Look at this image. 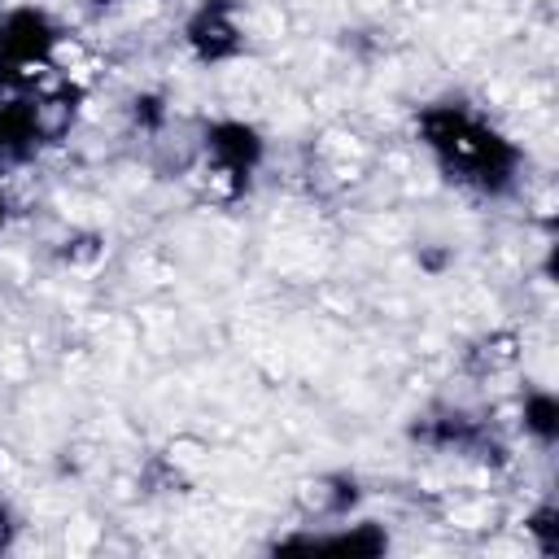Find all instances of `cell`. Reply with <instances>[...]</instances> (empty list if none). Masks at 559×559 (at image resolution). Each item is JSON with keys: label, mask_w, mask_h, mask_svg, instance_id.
Masks as SVG:
<instances>
[{"label": "cell", "mask_w": 559, "mask_h": 559, "mask_svg": "<svg viewBox=\"0 0 559 559\" xmlns=\"http://www.w3.org/2000/svg\"><path fill=\"white\" fill-rule=\"evenodd\" d=\"M262 153H266V144H262L258 127H249L240 118H218L201 135V166L223 197H240L253 183Z\"/></svg>", "instance_id": "obj_2"}, {"label": "cell", "mask_w": 559, "mask_h": 559, "mask_svg": "<svg viewBox=\"0 0 559 559\" xmlns=\"http://www.w3.org/2000/svg\"><path fill=\"white\" fill-rule=\"evenodd\" d=\"M4 223H9V201H4V192H0V231H4Z\"/></svg>", "instance_id": "obj_9"}, {"label": "cell", "mask_w": 559, "mask_h": 559, "mask_svg": "<svg viewBox=\"0 0 559 559\" xmlns=\"http://www.w3.org/2000/svg\"><path fill=\"white\" fill-rule=\"evenodd\" d=\"M524 432L537 445H555V437H559V402H555V393H546V389L524 393Z\"/></svg>", "instance_id": "obj_6"}, {"label": "cell", "mask_w": 559, "mask_h": 559, "mask_svg": "<svg viewBox=\"0 0 559 559\" xmlns=\"http://www.w3.org/2000/svg\"><path fill=\"white\" fill-rule=\"evenodd\" d=\"M57 52V26L39 9L0 13V87H35V74Z\"/></svg>", "instance_id": "obj_3"}, {"label": "cell", "mask_w": 559, "mask_h": 559, "mask_svg": "<svg viewBox=\"0 0 559 559\" xmlns=\"http://www.w3.org/2000/svg\"><path fill=\"white\" fill-rule=\"evenodd\" d=\"M183 39H188L192 57L205 61V66H218V61L236 57L245 48V39H240L231 0H201L192 9V17L183 22Z\"/></svg>", "instance_id": "obj_5"}, {"label": "cell", "mask_w": 559, "mask_h": 559, "mask_svg": "<svg viewBox=\"0 0 559 559\" xmlns=\"http://www.w3.org/2000/svg\"><path fill=\"white\" fill-rule=\"evenodd\" d=\"M9 546V511H4V502H0V550Z\"/></svg>", "instance_id": "obj_8"}, {"label": "cell", "mask_w": 559, "mask_h": 559, "mask_svg": "<svg viewBox=\"0 0 559 559\" xmlns=\"http://www.w3.org/2000/svg\"><path fill=\"white\" fill-rule=\"evenodd\" d=\"M415 131L450 183H459L476 197H502L515 188L520 148L493 122H485L476 109H467L459 100L424 105L415 114Z\"/></svg>", "instance_id": "obj_1"}, {"label": "cell", "mask_w": 559, "mask_h": 559, "mask_svg": "<svg viewBox=\"0 0 559 559\" xmlns=\"http://www.w3.org/2000/svg\"><path fill=\"white\" fill-rule=\"evenodd\" d=\"M528 533L537 537V546H542V555H555L559 550V511L546 502V507H537L533 515H528Z\"/></svg>", "instance_id": "obj_7"}, {"label": "cell", "mask_w": 559, "mask_h": 559, "mask_svg": "<svg viewBox=\"0 0 559 559\" xmlns=\"http://www.w3.org/2000/svg\"><path fill=\"white\" fill-rule=\"evenodd\" d=\"M52 105L57 100H44L35 87H0V162H26L39 153L52 135Z\"/></svg>", "instance_id": "obj_4"}]
</instances>
